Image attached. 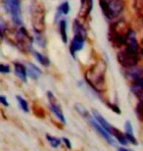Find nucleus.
<instances>
[{
	"mask_svg": "<svg viewBox=\"0 0 143 151\" xmlns=\"http://www.w3.org/2000/svg\"><path fill=\"white\" fill-rule=\"evenodd\" d=\"M140 50L134 32L132 31L127 38L126 44L118 52L117 60L124 68L136 66L139 61Z\"/></svg>",
	"mask_w": 143,
	"mask_h": 151,
	"instance_id": "f257e3e1",
	"label": "nucleus"
},
{
	"mask_svg": "<svg viewBox=\"0 0 143 151\" xmlns=\"http://www.w3.org/2000/svg\"><path fill=\"white\" fill-rule=\"evenodd\" d=\"M106 68L107 65L105 61L100 59L94 63L86 73V81L97 92H102L105 90Z\"/></svg>",
	"mask_w": 143,
	"mask_h": 151,
	"instance_id": "f03ea898",
	"label": "nucleus"
},
{
	"mask_svg": "<svg viewBox=\"0 0 143 151\" xmlns=\"http://www.w3.org/2000/svg\"><path fill=\"white\" fill-rule=\"evenodd\" d=\"M132 32V29L126 21L120 20L113 23L109 28L108 38L116 48H123L126 44L127 38Z\"/></svg>",
	"mask_w": 143,
	"mask_h": 151,
	"instance_id": "7ed1b4c3",
	"label": "nucleus"
},
{
	"mask_svg": "<svg viewBox=\"0 0 143 151\" xmlns=\"http://www.w3.org/2000/svg\"><path fill=\"white\" fill-rule=\"evenodd\" d=\"M45 15H46V10L41 2H35L32 6L30 10V21L32 25L36 34H43L46 29L45 26Z\"/></svg>",
	"mask_w": 143,
	"mask_h": 151,
	"instance_id": "20e7f679",
	"label": "nucleus"
},
{
	"mask_svg": "<svg viewBox=\"0 0 143 151\" xmlns=\"http://www.w3.org/2000/svg\"><path fill=\"white\" fill-rule=\"evenodd\" d=\"M75 109L78 110V112L80 113L81 116L86 118V120L88 121V123L90 124V126L92 127V128L95 129V131L98 132V134L101 135V137H103L105 138L106 140H107V142L110 144V145L112 146H115V141L114 139L112 138V134H109V132L106 131V129L103 128V127L100 125V124L98 123V121H97L94 117H91L89 113L87 112V110L84 109V107H83L80 104H77L75 105Z\"/></svg>",
	"mask_w": 143,
	"mask_h": 151,
	"instance_id": "39448f33",
	"label": "nucleus"
},
{
	"mask_svg": "<svg viewBox=\"0 0 143 151\" xmlns=\"http://www.w3.org/2000/svg\"><path fill=\"white\" fill-rule=\"evenodd\" d=\"M99 5L107 19H115L124 10L123 0H99Z\"/></svg>",
	"mask_w": 143,
	"mask_h": 151,
	"instance_id": "423d86ee",
	"label": "nucleus"
},
{
	"mask_svg": "<svg viewBox=\"0 0 143 151\" xmlns=\"http://www.w3.org/2000/svg\"><path fill=\"white\" fill-rule=\"evenodd\" d=\"M2 5L5 11L11 16L14 25H22V12L20 0H2Z\"/></svg>",
	"mask_w": 143,
	"mask_h": 151,
	"instance_id": "0eeeda50",
	"label": "nucleus"
},
{
	"mask_svg": "<svg viewBox=\"0 0 143 151\" xmlns=\"http://www.w3.org/2000/svg\"><path fill=\"white\" fill-rule=\"evenodd\" d=\"M15 45L22 50H29L32 44V37L25 28H20L15 34Z\"/></svg>",
	"mask_w": 143,
	"mask_h": 151,
	"instance_id": "6e6552de",
	"label": "nucleus"
},
{
	"mask_svg": "<svg viewBox=\"0 0 143 151\" xmlns=\"http://www.w3.org/2000/svg\"><path fill=\"white\" fill-rule=\"evenodd\" d=\"M47 97H48V101H49V104H50V109L51 111L55 114V116L59 119L62 123H65V117H64V114H63V111L61 109V106L59 104V102L57 101V99L55 98L52 93L50 91L47 92Z\"/></svg>",
	"mask_w": 143,
	"mask_h": 151,
	"instance_id": "1a4fd4ad",
	"label": "nucleus"
},
{
	"mask_svg": "<svg viewBox=\"0 0 143 151\" xmlns=\"http://www.w3.org/2000/svg\"><path fill=\"white\" fill-rule=\"evenodd\" d=\"M86 35H84L75 34V37L71 42V45H70V52H71L73 57H75V53L83 49L84 41H86Z\"/></svg>",
	"mask_w": 143,
	"mask_h": 151,
	"instance_id": "9d476101",
	"label": "nucleus"
},
{
	"mask_svg": "<svg viewBox=\"0 0 143 151\" xmlns=\"http://www.w3.org/2000/svg\"><path fill=\"white\" fill-rule=\"evenodd\" d=\"M124 76L132 81H136L143 78V69L138 67L137 65L133 67L124 68Z\"/></svg>",
	"mask_w": 143,
	"mask_h": 151,
	"instance_id": "9b49d317",
	"label": "nucleus"
},
{
	"mask_svg": "<svg viewBox=\"0 0 143 151\" xmlns=\"http://www.w3.org/2000/svg\"><path fill=\"white\" fill-rule=\"evenodd\" d=\"M92 115H93V117L95 118V119L98 121V123L101 125L103 128H104L106 131H107L109 134H111L112 135H113V132H114V129L115 128L112 125H110L107 121H106L104 119V117L101 116L99 113H98V111H96V110H92Z\"/></svg>",
	"mask_w": 143,
	"mask_h": 151,
	"instance_id": "f8f14e48",
	"label": "nucleus"
},
{
	"mask_svg": "<svg viewBox=\"0 0 143 151\" xmlns=\"http://www.w3.org/2000/svg\"><path fill=\"white\" fill-rule=\"evenodd\" d=\"M14 66H15V74L17 75V77L19 78L21 81H27V76H28V72H27L26 66L21 64V63H19V62L14 63Z\"/></svg>",
	"mask_w": 143,
	"mask_h": 151,
	"instance_id": "ddd939ff",
	"label": "nucleus"
},
{
	"mask_svg": "<svg viewBox=\"0 0 143 151\" xmlns=\"http://www.w3.org/2000/svg\"><path fill=\"white\" fill-rule=\"evenodd\" d=\"M93 6L92 0H84V1L80 2V16L83 18H86L89 13L91 12Z\"/></svg>",
	"mask_w": 143,
	"mask_h": 151,
	"instance_id": "4468645a",
	"label": "nucleus"
},
{
	"mask_svg": "<svg viewBox=\"0 0 143 151\" xmlns=\"http://www.w3.org/2000/svg\"><path fill=\"white\" fill-rule=\"evenodd\" d=\"M132 91L133 94H135L137 97L139 98L143 97V78L133 83L132 86Z\"/></svg>",
	"mask_w": 143,
	"mask_h": 151,
	"instance_id": "2eb2a0df",
	"label": "nucleus"
},
{
	"mask_svg": "<svg viewBox=\"0 0 143 151\" xmlns=\"http://www.w3.org/2000/svg\"><path fill=\"white\" fill-rule=\"evenodd\" d=\"M27 72H28V76L29 78H33V80H37L40 76V70L36 67L35 65L30 64V63H27Z\"/></svg>",
	"mask_w": 143,
	"mask_h": 151,
	"instance_id": "dca6fc26",
	"label": "nucleus"
},
{
	"mask_svg": "<svg viewBox=\"0 0 143 151\" xmlns=\"http://www.w3.org/2000/svg\"><path fill=\"white\" fill-rule=\"evenodd\" d=\"M113 137H115L116 138H117L119 142H120L121 144H123V145H127L129 142V139H127L126 134H123V132H121L120 129H114Z\"/></svg>",
	"mask_w": 143,
	"mask_h": 151,
	"instance_id": "f3484780",
	"label": "nucleus"
},
{
	"mask_svg": "<svg viewBox=\"0 0 143 151\" xmlns=\"http://www.w3.org/2000/svg\"><path fill=\"white\" fill-rule=\"evenodd\" d=\"M60 25H59V29H60V35L62 41L64 43H67L68 41V35H67V22L66 20H61L60 21Z\"/></svg>",
	"mask_w": 143,
	"mask_h": 151,
	"instance_id": "a211bd4d",
	"label": "nucleus"
},
{
	"mask_svg": "<svg viewBox=\"0 0 143 151\" xmlns=\"http://www.w3.org/2000/svg\"><path fill=\"white\" fill-rule=\"evenodd\" d=\"M133 9L136 15L143 19V0H133Z\"/></svg>",
	"mask_w": 143,
	"mask_h": 151,
	"instance_id": "6ab92c4d",
	"label": "nucleus"
},
{
	"mask_svg": "<svg viewBox=\"0 0 143 151\" xmlns=\"http://www.w3.org/2000/svg\"><path fill=\"white\" fill-rule=\"evenodd\" d=\"M33 55H34L35 59L37 60V61H38L39 63H40L41 65H43L44 67H48V66L50 65V61H49V59H48L46 56L42 55L41 53L36 52V51H33Z\"/></svg>",
	"mask_w": 143,
	"mask_h": 151,
	"instance_id": "aec40b11",
	"label": "nucleus"
},
{
	"mask_svg": "<svg viewBox=\"0 0 143 151\" xmlns=\"http://www.w3.org/2000/svg\"><path fill=\"white\" fill-rule=\"evenodd\" d=\"M135 112H136V116H137L139 121L143 122V97L140 98V100H139L137 106H136Z\"/></svg>",
	"mask_w": 143,
	"mask_h": 151,
	"instance_id": "412c9836",
	"label": "nucleus"
},
{
	"mask_svg": "<svg viewBox=\"0 0 143 151\" xmlns=\"http://www.w3.org/2000/svg\"><path fill=\"white\" fill-rule=\"evenodd\" d=\"M70 11V6L68 2H64L60 7H58V13H57V17H59L60 15H67Z\"/></svg>",
	"mask_w": 143,
	"mask_h": 151,
	"instance_id": "4be33fe9",
	"label": "nucleus"
},
{
	"mask_svg": "<svg viewBox=\"0 0 143 151\" xmlns=\"http://www.w3.org/2000/svg\"><path fill=\"white\" fill-rule=\"evenodd\" d=\"M16 98H17L18 102H19V104H20L21 108H22V109H23L24 111H25V112H29V105H28V102H27L23 97H21L20 95H17V96H16Z\"/></svg>",
	"mask_w": 143,
	"mask_h": 151,
	"instance_id": "5701e85b",
	"label": "nucleus"
},
{
	"mask_svg": "<svg viewBox=\"0 0 143 151\" xmlns=\"http://www.w3.org/2000/svg\"><path fill=\"white\" fill-rule=\"evenodd\" d=\"M32 109H33V113H34V115L36 117H38V118H44L45 117L44 111L40 106L34 104V105H33V107H32Z\"/></svg>",
	"mask_w": 143,
	"mask_h": 151,
	"instance_id": "b1692460",
	"label": "nucleus"
},
{
	"mask_svg": "<svg viewBox=\"0 0 143 151\" xmlns=\"http://www.w3.org/2000/svg\"><path fill=\"white\" fill-rule=\"evenodd\" d=\"M46 138H47L48 142L50 143V145L52 146V147H54V148H57V147L59 146L60 140L58 139V138L54 137H51V135H49V134H47V135H46Z\"/></svg>",
	"mask_w": 143,
	"mask_h": 151,
	"instance_id": "393cba45",
	"label": "nucleus"
},
{
	"mask_svg": "<svg viewBox=\"0 0 143 151\" xmlns=\"http://www.w3.org/2000/svg\"><path fill=\"white\" fill-rule=\"evenodd\" d=\"M124 129H126V132H127V134H133L132 124H130L129 121H126V124H124Z\"/></svg>",
	"mask_w": 143,
	"mask_h": 151,
	"instance_id": "a878e982",
	"label": "nucleus"
},
{
	"mask_svg": "<svg viewBox=\"0 0 143 151\" xmlns=\"http://www.w3.org/2000/svg\"><path fill=\"white\" fill-rule=\"evenodd\" d=\"M0 71H1V73H2V74H7V73H9L10 69H9V67H8L7 65L1 64V65H0Z\"/></svg>",
	"mask_w": 143,
	"mask_h": 151,
	"instance_id": "bb28decb",
	"label": "nucleus"
},
{
	"mask_svg": "<svg viewBox=\"0 0 143 151\" xmlns=\"http://www.w3.org/2000/svg\"><path fill=\"white\" fill-rule=\"evenodd\" d=\"M0 101L2 102V104L4 105V106H9V103H8V101L6 100V98L4 97V96H0Z\"/></svg>",
	"mask_w": 143,
	"mask_h": 151,
	"instance_id": "cd10ccee",
	"label": "nucleus"
},
{
	"mask_svg": "<svg viewBox=\"0 0 143 151\" xmlns=\"http://www.w3.org/2000/svg\"><path fill=\"white\" fill-rule=\"evenodd\" d=\"M63 141L65 142V144L67 145V148H71V143H70V141H69L68 138H65V137H64V138H63Z\"/></svg>",
	"mask_w": 143,
	"mask_h": 151,
	"instance_id": "c85d7f7f",
	"label": "nucleus"
},
{
	"mask_svg": "<svg viewBox=\"0 0 143 151\" xmlns=\"http://www.w3.org/2000/svg\"><path fill=\"white\" fill-rule=\"evenodd\" d=\"M141 53H142V55H143V38H142V41H141Z\"/></svg>",
	"mask_w": 143,
	"mask_h": 151,
	"instance_id": "c756f323",
	"label": "nucleus"
},
{
	"mask_svg": "<svg viewBox=\"0 0 143 151\" xmlns=\"http://www.w3.org/2000/svg\"><path fill=\"white\" fill-rule=\"evenodd\" d=\"M83 1H84V0H80V2H83Z\"/></svg>",
	"mask_w": 143,
	"mask_h": 151,
	"instance_id": "7c9ffc66",
	"label": "nucleus"
}]
</instances>
